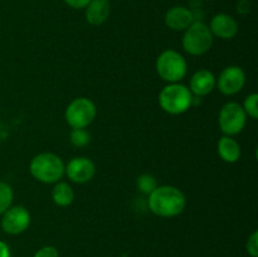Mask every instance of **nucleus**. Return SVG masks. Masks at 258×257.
Wrapping results in <instances>:
<instances>
[{
  "instance_id": "19",
  "label": "nucleus",
  "mask_w": 258,
  "mask_h": 257,
  "mask_svg": "<svg viewBox=\"0 0 258 257\" xmlns=\"http://www.w3.org/2000/svg\"><path fill=\"white\" fill-rule=\"evenodd\" d=\"M70 141L76 148H83L91 141V135L85 128H72L70 134Z\"/></svg>"
},
{
  "instance_id": "23",
  "label": "nucleus",
  "mask_w": 258,
  "mask_h": 257,
  "mask_svg": "<svg viewBox=\"0 0 258 257\" xmlns=\"http://www.w3.org/2000/svg\"><path fill=\"white\" fill-rule=\"evenodd\" d=\"M91 0H63L66 5L73 8V9H85Z\"/></svg>"
},
{
  "instance_id": "1",
  "label": "nucleus",
  "mask_w": 258,
  "mask_h": 257,
  "mask_svg": "<svg viewBox=\"0 0 258 257\" xmlns=\"http://www.w3.org/2000/svg\"><path fill=\"white\" fill-rule=\"evenodd\" d=\"M148 206L155 216L173 218L183 213L186 199L183 191L176 186L158 185L153 193L149 194Z\"/></svg>"
},
{
  "instance_id": "12",
  "label": "nucleus",
  "mask_w": 258,
  "mask_h": 257,
  "mask_svg": "<svg viewBox=\"0 0 258 257\" xmlns=\"http://www.w3.org/2000/svg\"><path fill=\"white\" fill-rule=\"evenodd\" d=\"M216 86L217 78L211 71L199 70L191 76L190 82H189V90H190L191 95L204 97V96L209 95L216 88Z\"/></svg>"
},
{
  "instance_id": "22",
  "label": "nucleus",
  "mask_w": 258,
  "mask_h": 257,
  "mask_svg": "<svg viewBox=\"0 0 258 257\" xmlns=\"http://www.w3.org/2000/svg\"><path fill=\"white\" fill-rule=\"evenodd\" d=\"M33 257H59L57 247L54 246H44L38 249Z\"/></svg>"
},
{
  "instance_id": "25",
  "label": "nucleus",
  "mask_w": 258,
  "mask_h": 257,
  "mask_svg": "<svg viewBox=\"0 0 258 257\" xmlns=\"http://www.w3.org/2000/svg\"><path fill=\"white\" fill-rule=\"evenodd\" d=\"M208 2H212V0H208Z\"/></svg>"
},
{
  "instance_id": "21",
  "label": "nucleus",
  "mask_w": 258,
  "mask_h": 257,
  "mask_svg": "<svg viewBox=\"0 0 258 257\" xmlns=\"http://www.w3.org/2000/svg\"><path fill=\"white\" fill-rule=\"evenodd\" d=\"M246 251L251 257H258V232H252L246 242Z\"/></svg>"
},
{
  "instance_id": "9",
  "label": "nucleus",
  "mask_w": 258,
  "mask_h": 257,
  "mask_svg": "<svg viewBox=\"0 0 258 257\" xmlns=\"http://www.w3.org/2000/svg\"><path fill=\"white\" fill-rule=\"evenodd\" d=\"M246 85V73L238 66L226 67L217 80L218 90L226 96H234L241 92Z\"/></svg>"
},
{
  "instance_id": "15",
  "label": "nucleus",
  "mask_w": 258,
  "mask_h": 257,
  "mask_svg": "<svg viewBox=\"0 0 258 257\" xmlns=\"http://www.w3.org/2000/svg\"><path fill=\"white\" fill-rule=\"evenodd\" d=\"M217 151L218 155L223 161L228 164L237 163L241 158V145L238 141L234 140L232 136H222L218 141V146H217Z\"/></svg>"
},
{
  "instance_id": "8",
  "label": "nucleus",
  "mask_w": 258,
  "mask_h": 257,
  "mask_svg": "<svg viewBox=\"0 0 258 257\" xmlns=\"http://www.w3.org/2000/svg\"><path fill=\"white\" fill-rule=\"evenodd\" d=\"M30 219V213L25 207L12 206L2 214L0 224L5 233L17 236L29 228Z\"/></svg>"
},
{
  "instance_id": "7",
  "label": "nucleus",
  "mask_w": 258,
  "mask_h": 257,
  "mask_svg": "<svg viewBox=\"0 0 258 257\" xmlns=\"http://www.w3.org/2000/svg\"><path fill=\"white\" fill-rule=\"evenodd\" d=\"M247 122V115L238 102H227L222 106L218 115V125L227 136L238 135L243 131Z\"/></svg>"
},
{
  "instance_id": "6",
  "label": "nucleus",
  "mask_w": 258,
  "mask_h": 257,
  "mask_svg": "<svg viewBox=\"0 0 258 257\" xmlns=\"http://www.w3.org/2000/svg\"><path fill=\"white\" fill-rule=\"evenodd\" d=\"M97 115L95 102L87 97H77L71 101L64 112V118L72 128H86Z\"/></svg>"
},
{
  "instance_id": "4",
  "label": "nucleus",
  "mask_w": 258,
  "mask_h": 257,
  "mask_svg": "<svg viewBox=\"0 0 258 257\" xmlns=\"http://www.w3.org/2000/svg\"><path fill=\"white\" fill-rule=\"evenodd\" d=\"M214 37L208 24L203 22H193L184 30L183 44L184 50L190 55H203L213 45Z\"/></svg>"
},
{
  "instance_id": "20",
  "label": "nucleus",
  "mask_w": 258,
  "mask_h": 257,
  "mask_svg": "<svg viewBox=\"0 0 258 257\" xmlns=\"http://www.w3.org/2000/svg\"><path fill=\"white\" fill-rule=\"evenodd\" d=\"M242 107H243L244 112H246V115L248 116V117H251L252 120H257L258 118V95L257 93L254 92L247 96L243 105H242Z\"/></svg>"
},
{
  "instance_id": "2",
  "label": "nucleus",
  "mask_w": 258,
  "mask_h": 257,
  "mask_svg": "<svg viewBox=\"0 0 258 257\" xmlns=\"http://www.w3.org/2000/svg\"><path fill=\"white\" fill-rule=\"evenodd\" d=\"M64 163L54 153L37 154L29 163V171L35 180L44 184H55L64 175Z\"/></svg>"
},
{
  "instance_id": "10",
  "label": "nucleus",
  "mask_w": 258,
  "mask_h": 257,
  "mask_svg": "<svg viewBox=\"0 0 258 257\" xmlns=\"http://www.w3.org/2000/svg\"><path fill=\"white\" fill-rule=\"evenodd\" d=\"M64 174L73 183L85 184L95 176V163L86 156H77L68 161L64 168Z\"/></svg>"
},
{
  "instance_id": "14",
  "label": "nucleus",
  "mask_w": 258,
  "mask_h": 257,
  "mask_svg": "<svg viewBox=\"0 0 258 257\" xmlns=\"http://www.w3.org/2000/svg\"><path fill=\"white\" fill-rule=\"evenodd\" d=\"M86 9V20L91 25H101L108 19L111 5L108 0H91Z\"/></svg>"
},
{
  "instance_id": "17",
  "label": "nucleus",
  "mask_w": 258,
  "mask_h": 257,
  "mask_svg": "<svg viewBox=\"0 0 258 257\" xmlns=\"http://www.w3.org/2000/svg\"><path fill=\"white\" fill-rule=\"evenodd\" d=\"M13 199H14V191L12 186L5 181H0V216L12 207Z\"/></svg>"
},
{
  "instance_id": "18",
  "label": "nucleus",
  "mask_w": 258,
  "mask_h": 257,
  "mask_svg": "<svg viewBox=\"0 0 258 257\" xmlns=\"http://www.w3.org/2000/svg\"><path fill=\"white\" fill-rule=\"evenodd\" d=\"M136 185H138L139 190L144 194H150L153 193L154 190L158 186V181H156L155 176L151 175V174H143L138 178L136 180Z\"/></svg>"
},
{
  "instance_id": "11",
  "label": "nucleus",
  "mask_w": 258,
  "mask_h": 257,
  "mask_svg": "<svg viewBox=\"0 0 258 257\" xmlns=\"http://www.w3.org/2000/svg\"><path fill=\"white\" fill-rule=\"evenodd\" d=\"M213 37L219 38L223 40L233 39L238 33V23L232 15L226 13H219L214 15L208 25Z\"/></svg>"
},
{
  "instance_id": "16",
  "label": "nucleus",
  "mask_w": 258,
  "mask_h": 257,
  "mask_svg": "<svg viewBox=\"0 0 258 257\" xmlns=\"http://www.w3.org/2000/svg\"><path fill=\"white\" fill-rule=\"evenodd\" d=\"M52 201L58 207H68L75 201V190L66 181H57L52 189Z\"/></svg>"
},
{
  "instance_id": "5",
  "label": "nucleus",
  "mask_w": 258,
  "mask_h": 257,
  "mask_svg": "<svg viewBox=\"0 0 258 257\" xmlns=\"http://www.w3.org/2000/svg\"><path fill=\"white\" fill-rule=\"evenodd\" d=\"M156 72L159 77L169 83H178L185 77L188 63L185 58L174 49H166L156 59Z\"/></svg>"
},
{
  "instance_id": "24",
  "label": "nucleus",
  "mask_w": 258,
  "mask_h": 257,
  "mask_svg": "<svg viewBox=\"0 0 258 257\" xmlns=\"http://www.w3.org/2000/svg\"><path fill=\"white\" fill-rule=\"evenodd\" d=\"M0 257H10L9 247L3 241H0Z\"/></svg>"
},
{
  "instance_id": "3",
  "label": "nucleus",
  "mask_w": 258,
  "mask_h": 257,
  "mask_svg": "<svg viewBox=\"0 0 258 257\" xmlns=\"http://www.w3.org/2000/svg\"><path fill=\"white\" fill-rule=\"evenodd\" d=\"M193 95L181 83H169L159 93V105L170 115H181L193 105Z\"/></svg>"
},
{
  "instance_id": "13",
  "label": "nucleus",
  "mask_w": 258,
  "mask_h": 257,
  "mask_svg": "<svg viewBox=\"0 0 258 257\" xmlns=\"http://www.w3.org/2000/svg\"><path fill=\"white\" fill-rule=\"evenodd\" d=\"M194 20V14L190 9L185 7H173L166 12L165 14V24L166 27L170 28L175 32H181L185 30Z\"/></svg>"
}]
</instances>
